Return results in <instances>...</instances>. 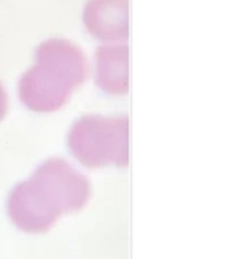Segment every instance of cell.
Segmentation results:
<instances>
[{"instance_id": "obj_4", "label": "cell", "mask_w": 250, "mask_h": 259, "mask_svg": "<svg viewBox=\"0 0 250 259\" xmlns=\"http://www.w3.org/2000/svg\"><path fill=\"white\" fill-rule=\"evenodd\" d=\"M83 23L100 41H125L129 35V0H89Z\"/></svg>"}, {"instance_id": "obj_3", "label": "cell", "mask_w": 250, "mask_h": 259, "mask_svg": "<svg viewBox=\"0 0 250 259\" xmlns=\"http://www.w3.org/2000/svg\"><path fill=\"white\" fill-rule=\"evenodd\" d=\"M68 147L89 168L126 167L129 162V120L126 117L86 115L72 125Z\"/></svg>"}, {"instance_id": "obj_2", "label": "cell", "mask_w": 250, "mask_h": 259, "mask_svg": "<svg viewBox=\"0 0 250 259\" xmlns=\"http://www.w3.org/2000/svg\"><path fill=\"white\" fill-rule=\"evenodd\" d=\"M87 74L86 56L78 46L67 39H48L37 48L35 65L23 76L20 99L37 112L58 110L85 82Z\"/></svg>"}, {"instance_id": "obj_5", "label": "cell", "mask_w": 250, "mask_h": 259, "mask_svg": "<svg viewBox=\"0 0 250 259\" xmlns=\"http://www.w3.org/2000/svg\"><path fill=\"white\" fill-rule=\"evenodd\" d=\"M129 51L125 46H104L96 52V84L110 95L129 89Z\"/></svg>"}, {"instance_id": "obj_1", "label": "cell", "mask_w": 250, "mask_h": 259, "mask_svg": "<svg viewBox=\"0 0 250 259\" xmlns=\"http://www.w3.org/2000/svg\"><path fill=\"white\" fill-rule=\"evenodd\" d=\"M91 185L62 158L43 162L28 181L16 186L10 214L22 230L44 233L65 214L80 211L90 200Z\"/></svg>"}]
</instances>
